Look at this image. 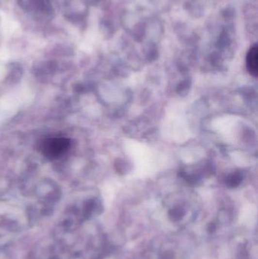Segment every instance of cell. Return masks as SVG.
Here are the masks:
<instances>
[{
    "mask_svg": "<svg viewBox=\"0 0 258 259\" xmlns=\"http://www.w3.org/2000/svg\"><path fill=\"white\" fill-rule=\"evenodd\" d=\"M71 147V140L64 138H50L42 142L40 150L48 159H56L67 153Z\"/></svg>",
    "mask_w": 258,
    "mask_h": 259,
    "instance_id": "1",
    "label": "cell"
},
{
    "mask_svg": "<svg viewBox=\"0 0 258 259\" xmlns=\"http://www.w3.org/2000/svg\"><path fill=\"white\" fill-rule=\"evenodd\" d=\"M246 66L248 72L252 76L258 77V47L255 45L248 51L246 57Z\"/></svg>",
    "mask_w": 258,
    "mask_h": 259,
    "instance_id": "2",
    "label": "cell"
}]
</instances>
